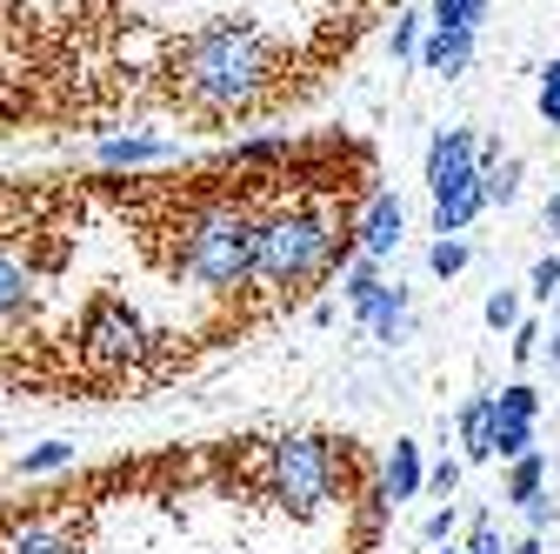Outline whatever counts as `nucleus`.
Returning a JSON list of instances; mask_svg holds the SVG:
<instances>
[{"label": "nucleus", "instance_id": "f257e3e1", "mask_svg": "<svg viewBox=\"0 0 560 554\" xmlns=\"http://www.w3.org/2000/svg\"><path fill=\"white\" fill-rule=\"evenodd\" d=\"M161 88L167 107L194 127H241L294 94V54L254 14L194 21L161 60Z\"/></svg>", "mask_w": 560, "mask_h": 554}, {"label": "nucleus", "instance_id": "f03ea898", "mask_svg": "<svg viewBox=\"0 0 560 554\" xmlns=\"http://www.w3.org/2000/svg\"><path fill=\"white\" fill-rule=\"evenodd\" d=\"M340 474H347V454H334L327 435H273V441H260V495L280 501L294 521H314V515L334 508Z\"/></svg>", "mask_w": 560, "mask_h": 554}, {"label": "nucleus", "instance_id": "7ed1b4c3", "mask_svg": "<svg viewBox=\"0 0 560 554\" xmlns=\"http://www.w3.org/2000/svg\"><path fill=\"white\" fill-rule=\"evenodd\" d=\"M0 554H94L81 508H67V495H47L27 515H0Z\"/></svg>", "mask_w": 560, "mask_h": 554}, {"label": "nucleus", "instance_id": "20e7f679", "mask_svg": "<svg viewBox=\"0 0 560 554\" xmlns=\"http://www.w3.org/2000/svg\"><path fill=\"white\" fill-rule=\"evenodd\" d=\"M474 148H480L474 127H441L434 141H428V187H434V200H441V194H467V187L480 181Z\"/></svg>", "mask_w": 560, "mask_h": 554}, {"label": "nucleus", "instance_id": "39448f33", "mask_svg": "<svg viewBox=\"0 0 560 554\" xmlns=\"http://www.w3.org/2000/svg\"><path fill=\"white\" fill-rule=\"evenodd\" d=\"M400 234H407L400 194H394V187H374V194L361 200V215H354V254H361V261H387V254L400 247Z\"/></svg>", "mask_w": 560, "mask_h": 554}, {"label": "nucleus", "instance_id": "423d86ee", "mask_svg": "<svg viewBox=\"0 0 560 554\" xmlns=\"http://www.w3.org/2000/svg\"><path fill=\"white\" fill-rule=\"evenodd\" d=\"M354 321L381 341V348H400L407 327H413V301H407V288H400V281H381V288H374V301H368Z\"/></svg>", "mask_w": 560, "mask_h": 554}, {"label": "nucleus", "instance_id": "0eeeda50", "mask_svg": "<svg viewBox=\"0 0 560 554\" xmlns=\"http://www.w3.org/2000/svg\"><path fill=\"white\" fill-rule=\"evenodd\" d=\"M474 41H480V34H460V27H434L428 41L413 47V67H428V74H441V81H460L467 67H474Z\"/></svg>", "mask_w": 560, "mask_h": 554}, {"label": "nucleus", "instance_id": "6e6552de", "mask_svg": "<svg viewBox=\"0 0 560 554\" xmlns=\"http://www.w3.org/2000/svg\"><path fill=\"white\" fill-rule=\"evenodd\" d=\"M180 148L174 141H161V134H107V141L94 148V161L107 168V174H120V168H161V161H174Z\"/></svg>", "mask_w": 560, "mask_h": 554}, {"label": "nucleus", "instance_id": "1a4fd4ad", "mask_svg": "<svg viewBox=\"0 0 560 554\" xmlns=\"http://www.w3.org/2000/svg\"><path fill=\"white\" fill-rule=\"evenodd\" d=\"M420 481H428V468H420V441H394V454H387V468H381V495H387V508L413 501Z\"/></svg>", "mask_w": 560, "mask_h": 554}, {"label": "nucleus", "instance_id": "9d476101", "mask_svg": "<svg viewBox=\"0 0 560 554\" xmlns=\"http://www.w3.org/2000/svg\"><path fill=\"white\" fill-rule=\"evenodd\" d=\"M460 461H487V441H494V401L487 394H467V407H460Z\"/></svg>", "mask_w": 560, "mask_h": 554}, {"label": "nucleus", "instance_id": "9b49d317", "mask_svg": "<svg viewBox=\"0 0 560 554\" xmlns=\"http://www.w3.org/2000/svg\"><path fill=\"white\" fill-rule=\"evenodd\" d=\"M540 488H547V454H540V448H534V454H521V461H508V488H501V501L527 508Z\"/></svg>", "mask_w": 560, "mask_h": 554}, {"label": "nucleus", "instance_id": "f8f14e48", "mask_svg": "<svg viewBox=\"0 0 560 554\" xmlns=\"http://www.w3.org/2000/svg\"><path fill=\"white\" fill-rule=\"evenodd\" d=\"M487 8L494 0H428V27H460V34H480V21H487Z\"/></svg>", "mask_w": 560, "mask_h": 554}, {"label": "nucleus", "instance_id": "ddd939ff", "mask_svg": "<svg viewBox=\"0 0 560 554\" xmlns=\"http://www.w3.org/2000/svg\"><path fill=\"white\" fill-rule=\"evenodd\" d=\"M487 401H494L501 422H540V388L534 381H508L501 394H487Z\"/></svg>", "mask_w": 560, "mask_h": 554}, {"label": "nucleus", "instance_id": "4468645a", "mask_svg": "<svg viewBox=\"0 0 560 554\" xmlns=\"http://www.w3.org/2000/svg\"><path fill=\"white\" fill-rule=\"evenodd\" d=\"M534 454V422H501L494 414V441H487V461H521Z\"/></svg>", "mask_w": 560, "mask_h": 554}, {"label": "nucleus", "instance_id": "2eb2a0df", "mask_svg": "<svg viewBox=\"0 0 560 554\" xmlns=\"http://www.w3.org/2000/svg\"><path fill=\"white\" fill-rule=\"evenodd\" d=\"M54 468H74V441H40V448L21 454V481H40Z\"/></svg>", "mask_w": 560, "mask_h": 554}, {"label": "nucleus", "instance_id": "dca6fc26", "mask_svg": "<svg viewBox=\"0 0 560 554\" xmlns=\"http://www.w3.org/2000/svg\"><path fill=\"white\" fill-rule=\"evenodd\" d=\"M420 27H428V14H420V8H394L387 54H394V60H413V47H420Z\"/></svg>", "mask_w": 560, "mask_h": 554}, {"label": "nucleus", "instance_id": "f3484780", "mask_svg": "<svg viewBox=\"0 0 560 554\" xmlns=\"http://www.w3.org/2000/svg\"><path fill=\"white\" fill-rule=\"evenodd\" d=\"M467 261H474V247H467V241H434V247H428V267H434V281H454V274H460Z\"/></svg>", "mask_w": 560, "mask_h": 554}, {"label": "nucleus", "instance_id": "a211bd4d", "mask_svg": "<svg viewBox=\"0 0 560 554\" xmlns=\"http://www.w3.org/2000/svg\"><path fill=\"white\" fill-rule=\"evenodd\" d=\"M480 314H487V327H494V334H508V327L521 321V295H514V288H494Z\"/></svg>", "mask_w": 560, "mask_h": 554}, {"label": "nucleus", "instance_id": "6ab92c4d", "mask_svg": "<svg viewBox=\"0 0 560 554\" xmlns=\"http://www.w3.org/2000/svg\"><path fill=\"white\" fill-rule=\"evenodd\" d=\"M540 341H547V334H540V321H527V314H521V321L508 327V348H514V361H521V368H527V361L540 355Z\"/></svg>", "mask_w": 560, "mask_h": 554}, {"label": "nucleus", "instance_id": "aec40b11", "mask_svg": "<svg viewBox=\"0 0 560 554\" xmlns=\"http://www.w3.org/2000/svg\"><path fill=\"white\" fill-rule=\"evenodd\" d=\"M527 295H534V301H553V295H560V254H540V261H534Z\"/></svg>", "mask_w": 560, "mask_h": 554}, {"label": "nucleus", "instance_id": "412c9836", "mask_svg": "<svg viewBox=\"0 0 560 554\" xmlns=\"http://www.w3.org/2000/svg\"><path fill=\"white\" fill-rule=\"evenodd\" d=\"M460 474H467V461H434V468H428V481H420V488H434L441 501H454V495H460Z\"/></svg>", "mask_w": 560, "mask_h": 554}, {"label": "nucleus", "instance_id": "4be33fe9", "mask_svg": "<svg viewBox=\"0 0 560 554\" xmlns=\"http://www.w3.org/2000/svg\"><path fill=\"white\" fill-rule=\"evenodd\" d=\"M460 554H508V541H501V528L487 521V515H474V528H467V547Z\"/></svg>", "mask_w": 560, "mask_h": 554}, {"label": "nucleus", "instance_id": "5701e85b", "mask_svg": "<svg viewBox=\"0 0 560 554\" xmlns=\"http://www.w3.org/2000/svg\"><path fill=\"white\" fill-rule=\"evenodd\" d=\"M420 541H428V547H447V541H454V501H447V508H434L428 521H420Z\"/></svg>", "mask_w": 560, "mask_h": 554}, {"label": "nucleus", "instance_id": "b1692460", "mask_svg": "<svg viewBox=\"0 0 560 554\" xmlns=\"http://www.w3.org/2000/svg\"><path fill=\"white\" fill-rule=\"evenodd\" d=\"M521 515H527V534H547V528H553V515H560V508H553V495H547V488H540V495H534V501H527V508H521Z\"/></svg>", "mask_w": 560, "mask_h": 554}, {"label": "nucleus", "instance_id": "393cba45", "mask_svg": "<svg viewBox=\"0 0 560 554\" xmlns=\"http://www.w3.org/2000/svg\"><path fill=\"white\" fill-rule=\"evenodd\" d=\"M534 107H540V120L560 134V94H547V88H540V94H534Z\"/></svg>", "mask_w": 560, "mask_h": 554}, {"label": "nucleus", "instance_id": "a878e982", "mask_svg": "<svg viewBox=\"0 0 560 554\" xmlns=\"http://www.w3.org/2000/svg\"><path fill=\"white\" fill-rule=\"evenodd\" d=\"M540 221H547V234H553V241H560V187H553V194H547V207H540Z\"/></svg>", "mask_w": 560, "mask_h": 554}, {"label": "nucleus", "instance_id": "bb28decb", "mask_svg": "<svg viewBox=\"0 0 560 554\" xmlns=\"http://www.w3.org/2000/svg\"><path fill=\"white\" fill-rule=\"evenodd\" d=\"M508 554H547V547H540V534H521V541H508Z\"/></svg>", "mask_w": 560, "mask_h": 554}, {"label": "nucleus", "instance_id": "cd10ccee", "mask_svg": "<svg viewBox=\"0 0 560 554\" xmlns=\"http://www.w3.org/2000/svg\"><path fill=\"white\" fill-rule=\"evenodd\" d=\"M540 88H547V94H560V60H547V67H540Z\"/></svg>", "mask_w": 560, "mask_h": 554}, {"label": "nucleus", "instance_id": "c85d7f7f", "mask_svg": "<svg viewBox=\"0 0 560 554\" xmlns=\"http://www.w3.org/2000/svg\"><path fill=\"white\" fill-rule=\"evenodd\" d=\"M540 355H547V368L560 374V327H553V341H547V348H540Z\"/></svg>", "mask_w": 560, "mask_h": 554}, {"label": "nucleus", "instance_id": "c756f323", "mask_svg": "<svg viewBox=\"0 0 560 554\" xmlns=\"http://www.w3.org/2000/svg\"><path fill=\"white\" fill-rule=\"evenodd\" d=\"M354 8L361 14H381V8H400V0H354Z\"/></svg>", "mask_w": 560, "mask_h": 554}, {"label": "nucleus", "instance_id": "7c9ffc66", "mask_svg": "<svg viewBox=\"0 0 560 554\" xmlns=\"http://www.w3.org/2000/svg\"><path fill=\"white\" fill-rule=\"evenodd\" d=\"M434 554H460V547H454V541H447V547H434Z\"/></svg>", "mask_w": 560, "mask_h": 554}]
</instances>
